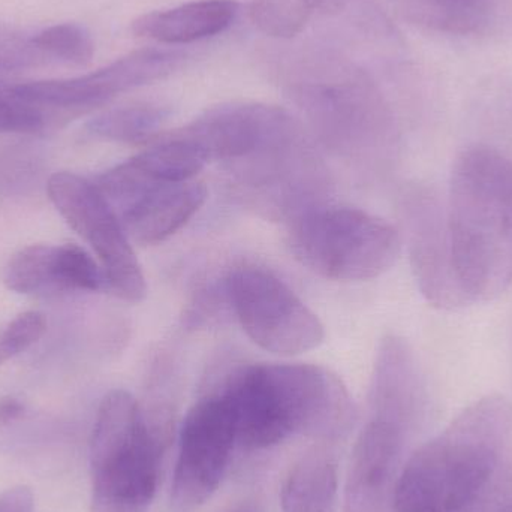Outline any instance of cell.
I'll return each instance as SVG.
<instances>
[{
    "mask_svg": "<svg viewBox=\"0 0 512 512\" xmlns=\"http://www.w3.org/2000/svg\"><path fill=\"white\" fill-rule=\"evenodd\" d=\"M415 23L445 32L466 33L486 18V0H400Z\"/></svg>",
    "mask_w": 512,
    "mask_h": 512,
    "instance_id": "18",
    "label": "cell"
},
{
    "mask_svg": "<svg viewBox=\"0 0 512 512\" xmlns=\"http://www.w3.org/2000/svg\"><path fill=\"white\" fill-rule=\"evenodd\" d=\"M207 164L210 162L206 153L177 132L156 138L143 152L123 162L146 188L189 182Z\"/></svg>",
    "mask_w": 512,
    "mask_h": 512,
    "instance_id": "16",
    "label": "cell"
},
{
    "mask_svg": "<svg viewBox=\"0 0 512 512\" xmlns=\"http://www.w3.org/2000/svg\"><path fill=\"white\" fill-rule=\"evenodd\" d=\"M231 512H261V508H259L258 502L255 501H246L243 502L242 505L236 508Z\"/></svg>",
    "mask_w": 512,
    "mask_h": 512,
    "instance_id": "28",
    "label": "cell"
},
{
    "mask_svg": "<svg viewBox=\"0 0 512 512\" xmlns=\"http://www.w3.org/2000/svg\"><path fill=\"white\" fill-rule=\"evenodd\" d=\"M298 129L285 110L259 102H233L210 108L177 134L206 153L209 162L228 165Z\"/></svg>",
    "mask_w": 512,
    "mask_h": 512,
    "instance_id": "10",
    "label": "cell"
},
{
    "mask_svg": "<svg viewBox=\"0 0 512 512\" xmlns=\"http://www.w3.org/2000/svg\"><path fill=\"white\" fill-rule=\"evenodd\" d=\"M48 197L69 227L83 237L101 262L107 288L129 303L146 298L143 267L126 234L125 227L98 186L77 174H53L48 180Z\"/></svg>",
    "mask_w": 512,
    "mask_h": 512,
    "instance_id": "6",
    "label": "cell"
},
{
    "mask_svg": "<svg viewBox=\"0 0 512 512\" xmlns=\"http://www.w3.org/2000/svg\"><path fill=\"white\" fill-rule=\"evenodd\" d=\"M53 286L72 291L95 292L107 286L104 271L78 245L56 246L54 254Z\"/></svg>",
    "mask_w": 512,
    "mask_h": 512,
    "instance_id": "22",
    "label": "cell"
},
{
    "mask_svg": "<svg viewBox=\"0 0 512 512\" xmlns=\"http://www.w3.org/2000/svg\"><path fill=\"white\" fill-rule=\"evenodd\" d=\"M45 63L48 60L36 47L33 35L0 23V72L21 71Z\"/></svg>",
    "mask_w": 512,
    "mask_h": 512,
    "instance_id": "23",
    "label": "cell"
},
{
    "mask_svg": "<svg viewBox=\"0 0 512 512\" xmlns=\"http://www.w3.org/2000/svg\"><path fill=\"white\" fill-rule=\"evenodd\" d=\"M510 409L487 397L415 451L397 478L394 512H460L481 495L498 465Z\"/></svg>",
    "mask_w": 512,
    "mask_h": 512,
    "instance_id": "2",
    "label": "cell"
},
{
    "mask_svg": "<svg viewBox=\"0 0 512 512\" xmlns=\"http://www.w3.org/2000/svg\"><path fill=\"white\" fill-rule=\"evenodd\" d=\"M183 54L179 51L144 48L81 77L33 81L8 90V96L27 105L57 108H95L120 93L155 83L173 74Z\"/></svg>",
    "mask_w": 512,
    "mask_h": 512,
    "instance_id": "9",
    "label": "cell"
},
{
    "mask_svg": "<svg viewBox=\"0 0 512 512\" xmlns=\"http://www.w3.org/2000/svg\"><path fill=\"white\" fill-rule=\"evenodd\" d=\"M33 493L29 487L18 486L0 495V512H32Z\"/></svg>",
    "mask_w": 512,
    "mask_h": 512,
    "instance_id": "26",
    "label": "cell"
},
{
    "mask_svg": "<svg viewBox=\"0 0 512 512\" xmlns=\"http://www.w3.org/2000/svg\"><path fill=\"white\" fill-rule=\"evenodd\" d=\"M171 435L167 412L146 414L128 391H110L90 441L92 512H149Z\"/></svg>",
    "mask_w": 512,
    "mask_h": 512,
    "instance_id": "3",
    "label": "cell"
},
{
    "mask_svg": "<svg viewBox=\"0 0 512 512\" xmlns=\"http://www.w3.org/2000/svg\"><path fill=\"white\" fill-rule=\"evenodd\" d=\"M56 246L30 245L9 259L5 268L6 288L18 294H32L53 286Z\"/></svg>",
    "mask_w": 512,
    "mask_h": 512,
    "instance_id": "19",
    "label": "cell"
},
{
    "mask_svg": "<svg viewBox=\"0 0 512 512\" xmlns=\"http://www.w3.org/2000/svg\"><path fill=\"white\" fill-rule=\"evenodd\" d=\"M289 248L318 276L367 282L396 264L402 239L393 225L364 210L319 206L292 221Z\"/></svg>",
    "mask_w": 512,
    "mask_h": 512,
    "instance_id": "4",
    "label": "cell"
},
{
    "mask_svg": "<svg viewBox=\"0 0 512 512\" xmlns=\"http://www.w3.org/2000/svg\"><path fill=\"white\" fill-rule=\"evenodd\" d=\"M44 125V117L32 105L0 98V134H29Z\"/></svg>",
    "mask_w": 512,
    "mask_h": 512,
    "instance_id": "25",
    "label": "cell"
},
{
    "mask_svg": "<svg viewBox=\"0 0 512 512\" xmlns=\"http://www.w3.org/2000/svg\"><path fill=\"white\" fill-rule=\"evenodd\" d=\"M168 114V110L156 105H128L93 117L87 123L86 131L98 140L150 143L167 122Z\"/></svg>",
    "mask_w": 512,
    "mask_h": 512,
    "instance_id": "17",
    "label": "cell"
},
{
    "mask_svg": "<svg viewBox=\"0 0 512 512\" xmlns=\"http://www.w3.org/2000/svg\"><path fill=\"white\" fill-rule=\"evenodd\" d=\"M48 62L86 65L95 54V42L86 27L77 23H62L47 27L33 35Z\"/></svg>",
    "mask_w": 512,
    "mask_h": 512,
    "instance_id": "20",
    "label": "cell"
},
{
    "mask_svg": "<svg viewBox=\"0 0 512 512\" xmlns=\"http://www.w3.org/2000/svg\"><path fill=\"white\" fill-rule=\"evenodd\" d=\"M237 445L233 409L222 391L192 405L180 429L170 490L173 512L200 510L218 492Z\"/></svg>",
    "mask_w": 512,
    "mask_h": 512,
    "instance_id": "7",
    "label": "cell"
},
{
    "mask_svg": "<svg viewBox=\"0 0 512 512\" xmlns=\"http://www.w3.org/2000/svg\"><path fill=\"white\" fill-rule=\"evenodd\" d=\"M502 512H512V507L505 508V510Z\"/></svg>",
    "mask_w": 512,
    "mask_h": 512,
    "instance_id": "29",
    "label": "cell"
},
{
    "mask_svg": "<svg viewBox=\"0 0 512 512\" xmlns=\"http://www.w3.org/2000/svg\"><path fill=\"white\" fill-rule=\"evenodd\" d=\"M409 254L421 294L432 306L457 310L471 304L454 267L447 213L429 195H420L412 206Z\"/></svg>",
    "mask_w": 512,
    "mask_h": 512,
    "instance_id": "11",
    "label": "cell"
},
{
    "mask_svg": "<svg viewBox=\"0 0 512 512\" xmlns=\"http://www.w3.org/2000/svg\"><path fill=\"white\" fill-rule=\"evenodd\" d=\"M339 463L324 445L309 448L289 468L280 487L282 512H337Z\"/></svg>",
    "mask_w": 512,
    "mask_h": 512,
    "instance_id": "15",
    "label": "cell"
},
{
    "mask_svg": "<svg viewBox=\"0 0 512 512\" xmlns=\"http://www.w3.org/2000/svg\"><path fill=\"white\" fill-rule=\"evenodd\" d=\"M448 234L454 267L471 304L495 300L512 283V161L472 146L453 164Z\"/></svg>",
    "mask_w": 512,
    "mask_h": 512,
    "instance_id": "1",
    "label": "cell"
},
{
    "mask_svg": "<svg viewBox=\"0 0 512 512\" xmlns=\"http://www.w3.org/2000/svg\"><path fill=\"white\" fill-rule=\"evenodd\" d=\"M315 9L310 0H252L251 18L265 35L289 39L303 30Z\"/></svg>",
    "mask_w": 512,
    "mask_h": 512,
    "instance_id": "21",
    "label": "cell"
},
{
    "mask_svg": "<svg viewBox=\"0 0 512 512\" xmlns=\"http://www.w3.org/2000/svg\"><path fill=\"white\" fill-rule=\"evenodd\" d=\"M47 331L42 313L30 310L21 313L0 333V366L35 345Z\"/></svg>",
    "mask_w": 512,
    "mask_h": 512,
    "instance_id": "24",
    "label": "cell"
},
{
    "mask_svg": "<svg viewBox=\"0 0 512 512\" xmlns=\"http://www.w3.org/2000/svg\"><path fill=\"white\" fill-rule=\"evenodd\" d=\"M225 288L240 327L264 351L291 357L324 342L325 328L318 315L270 271L236 268Z\"/></svg>",
    "mask_w": 512,
    "mask_h": 512,
    "instance_id": "5",
    "label": "cell"
},
{
    "mask_svg": "<svg viewBox=\"0 0 512 512\" xmlns=\"http://www.w3.org/2000/svg\"><path fill=\"white\" fill-rule=\"evenodd\" d=\"M206 200V186L195 180L155 186L135 198L117 216L131 242L158 245L182 230Z\"/></svg>",
    "mask_w": 512,
    "mask_h": 512,
    "instance_id": "12",
    "label": "cell"
},
{
    "mask_svg": "<svg viewBox=\"0 0 512 512\" xmlns=\"http://www.w3.org/2000/svg\"><path fill=\"white\" fill-rule=\"evenodd\" d=\"M236 15V0H197L141 15L132 23V33L161 44H188L224 32Z\"/></svg>",
    "mask_w": 512,
    "mask_h": 512,
    "instance_id": "14",
    "label": "cell"
},
{
    "mask_svg": "<svg viewBox=\"0 0 512 512\" xmlns=\"http://www.w3.org/2000/svg\"><path fill=\"white\" fill-rule=\"evenodd\" d=\"M402 447V424L379 415L366 424L352 450L346 512H363L378 501L396 471Z\"/></svg>",
    "mask_w": 512,
    "mask_h": 512,
    "instance_id": "13",
    "label": "cell"
},
{
    "mask_svg": "<svg viewBox=\"0 0 512 512\" xmlns=\"http://www.w3.org/2000/svg\"><path fill=\"white\" fill-rule=\"evenodd\" d=\"M289 436L337 441L354 424V403L339 378L303 363L264 364Z\"/></svg>",
    "mask_w": 512,
    "mask_h": 512,
    "instance_id": "8",
    "label": "cell"
},
{
    "mask_svg": "<svg viewBox=\"0 0 512 512\" xmlns=\"http://www.w3.org/2000/svg\"><path fill=\"white\" fill-rule=\"evenodd\" d=\"M24 414V405L15 397L6 396L0 399V429L8 427L14 421L20 420Z\"/></svg>",
    "mask_w": 512,
    "mask_h": 512,
    "instance_id": "27",
    "label": "cell"
}]
</instances>
